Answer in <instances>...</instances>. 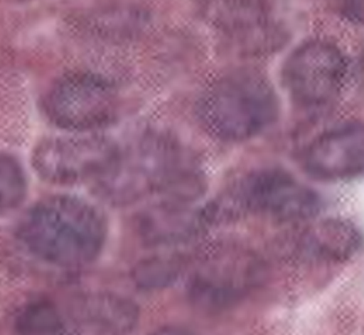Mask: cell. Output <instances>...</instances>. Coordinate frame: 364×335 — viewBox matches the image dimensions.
<instances>
[{
  "mask_svg": "<svg viewBox=\"0 0 364 335\" xmlns=\"http://www.w3.org/2000/svg\"><path fill=\"white\" fill-rule=\"evenodd\" d=\"M26 176L20 163L0 153V216L16 209L26 196Z\"/></svg>",
  "mask_w": 364,
  "mask_h": 335,
  "instance_id": "9a60e30c",
  "label": "cell"
},
{
  "mask_svg": "<svg viewBox=\"0 0 364 335\" xmlns=\"http://www.w3.org/2000/svg\"><path fill=\"white\" fill-rule=\"evenodd\" d=\"M149 335H199V334H196L195 331H192L189 328H185V326L165 325V326H161V328L155 329Z\"/></svg>",
  "mask_w": 364,
  "mask_h": 335,
  "instance_id": "ac0fdd59",
  "label": "cell"
},
{
  "mask_svg": "<svg viewBox=\"0 0 364 335\" xmlns=\"http://www.w3.org/2000/svg\"><path fill=\"white\" fill-rule=\"evenodd\" d=\"M181 267V261L173 257H154L135 267L134 281L142 288H162L176 280Z\"/></svg>",
  "mask_w": 364,
  "mask_h": 335,
  "instance_id": "2e32d148",
  "label": "cell"
},
{
  "mask_svg": "<svg viewBox=\"0 0 364 335\" xmlns=\"http://www.w3.org/2000/svg\"><path fill=\"white\" fill-rule=\"evenodd\" d=\"M317 194L280 169H263L242 177L225 199L206 207L209 221L218 216L255 214L277 221H304L317 214Z\"/></svg>",
  "mask_w": 364,
  "mask_h": 335,
  "instance_id": "277c9868",
  "label": "cell"
},
{
  "mask_svg": "<svg viewBox=\"0 0 364 335\" xmlns=\"http://www.w3.org/2000/svg\"><path fill=\"white\" fill-rule=\"evenodd\" d=\"M212 18L236 37L256 40L267 30L266 0H212Z\"/></svg>",
  "mask_w": 364,
  "mask_h": 335,
  "instance_id": "4fadbf2b",
  "label": "cell"
},
{
  "mask_svg": "<svg viewBox=\"0 0 364 335\" xmlns=\"http://www.w3.org/2000/svg\"><path fill=\"white\" fill-rule=\"evenodd\" d=\"M338 6L340 11L350 17V18H361V9H363V0H334Z\"/></svg>",
  "mask_w": 364,
  "mask_h": 335,
  "instance_id": "e0dca14e",
  "label": "cell"
},
{
  "mask_svg": "<svg viewBox=\"0 0 364 335\" xmlns=\"http://www.w3.org/2000/svg\"><path fill=\"white\" fill-rule=\"evenodd\" d=\"M264 277L262 261L247 250L220 247L200 258L193 270L188 292L203 311H220L246 297Z\"/></svg>",
  "mask_w": 364,
  "mask_h": 335,
  "instance_id": "8992f818",
  "label": "cell"
},
{
  "mask_svg": "<svg viewBox=\"0 0 364 335\" xmlns=\"http://www.w3.org/2000/svg\"><path fill=\"white\" fill-rule=\"evenodd\" d=\"M209 223L206 210L188 209L183 203H162L141 219V236L149 244L171 246L195 236Z\"/></svg>",
  "mask_w": 364,
  "mask_h": 335,
  "instance_id": "7c38bea8",
  "label": "cell"
},
{
  "mask_svg": "<svg viewBox=\"0 0 364 335\" xmlns=\"http://www.w3.org/2000/svg\"><path fill=\"white\" fill-rule=\"evenodd\" d=\"M118 153V146L98 132L71 133L40 142L33 155V165L43 179L57 185L97 182Z\"/></svg>",
  "mask_w": 364,
  "mask_h": 335,
  "instance_id": "52a82bcc",
  "label": "cell"
},
{
  "mask_svg": "<svg viewBox=\"0 0 364 335\" xmlns=\"http://www.w3.org/2000/svg\"><path fill=\"white\" fill-rule=\"evenodd\" d=\"M100 210L84 199L57 194L34 204L18 226L30 253L57 267H82L94 261L105 241Z\"/></svg>",
  "mask_w": 364,
  "mask_h": 335,
  "instance_id": "6da1fadb",
  "label": "cell"
},
{
  "mask_svg": "<svg viewBox=\"0 0 364 335\" xmlns=\"http://www.w3.org/2000/svg\"><path fill=\"white\" fill-rule=\"evenodd\" d=\"M347 74L348 64L338 47L311 40L287 57L282 68V82L297 105L320 108L338 97Z\"/></svg>",
  "mask_w": 364,
  "mask_h": 335,
  "instance_id": "ba28073f",
  "label": "cell"
},
{
  "mask_svg": "<svg viewBox=\"0 0 364 335\" xmlns=\"http://www.w3.org/2000/svg\"><path fill=\"white\" fill-rule=\"evenodd\" d=\"M357 227L341 219H323L309 224L299 237L300 254L309 260L340 263L360 248Z\"/></svg>",
  "mask_w": 364,
  "mask_h": 335,
  "instance_id": "8fae6325",
  "label": "cell"
},
{
  "mask_svg": "<svg viewBox=\"0 0 364 335\" xmlns=\"http://www.w3.org/2000/svg\"><path fill=\"white\" fill-rule=\"evenodd\" d=\"M16 335H70L65 317L50 301L27 304L16 319Z\"/></svg>",
  "mask_w": 364,
  "mask_h": 335,
  "instance_id": "5bb4252c",
  "label": "cell"
},
{
  "mask_svg": "<svg viewBox=\"0 0 364 335\" xmlns=\"http://www.w3.org/2000/svg\"><path fill=\"white\" fill-rule=\"evenodd\" d=\"M118 111L119 98L114 85L91 72L61 77L44 98L47 118L73 133L98 132L117 119Z\"/></svg>",
  "mask_w": 364,
  "mask_h": 335,
  "instance_id": "5b68a950",
  "label": "cell"
},
{
  "mask_svg": "<svg viewBox=\"0 0 364 335\" xmlns=\"http://www.w3.org/2000/svg\"><path fill=\"white\" fill-rule=\"evenodd\" d=\"M301 165L318 180L357 176L364 165V133L360 122H348L317 136L306 148Z\"/></svg>",
  "mask_w": 364,
  "mask_h": 335,
  "instance_id": "9c48e42d",
  "label": "cell"
},
{
  "mask_svg": "<svg viewBox=\"0 0 364 335\" xmlns=\"http://www.w3.org/2000/svg\"><path fill=\"white\" fill-rule=\"evenodd\" d=\"M182 150L169 139L149 136L128 152L118 153L111 168L97 180L100 194L127 204L152 193H168L176 199L193 196L196 176Z\"/></svg>",
  "mask_w": 364,
  "mask_h": 335,
  "instance_id": "7a4b0ae2",
  "label": "cell"
},
{
  "mask_svg": "<svg viewBox=\"0 0 364 335\" xmlns=\"http://www.w3.org/2000/svg\"><path fill=\"white\" fill-rule=\"evenodd\" d=\"M277 98L269 79L259 71H230L208 87L198 114L205 129L230 142L250 139L277 116Z\"/></svg>",
  "mask_w": 364,
  "mask_h": 335,
  "instance_id": "3957f363",
  "label": "cell"
},
{
  "mask_svg": "<svg viewBox=\"0 0 364 335\" xmlns=\"http://www.w3.org/2000/svg\"><path fill=\"white\" fill-rule=\"evenodd\" d=\"M138 317V307L129 298L94 292L78 298L65 321L70 335H129Z\"/></svg>",
  "mask_w": 364,
  "mask_h": 335,
  "instance_id": "30bf717a",
  "label": "cell"
}]
</instances>
